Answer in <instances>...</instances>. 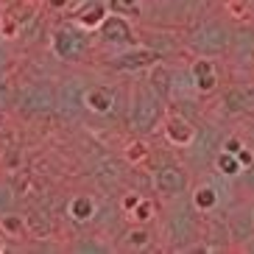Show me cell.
<instances>
[{"instance_id": "ffe728a7", "label": "cell", "mask_w": 254, "mask_h": 254, "mask_svg": "<svg viewBox=\"0 0 254 254\" xmlns=\"http://www.w3.org/2000/svg\"><path fill=\"white\" fill-rule=\"evenodd\" d=\"M212 168H215L221 176H226V179H235V176L240 173V168H243V165H240L238 154H229V151L221 148V151L215 154V159H212Z\"/></svg>"}, {"instance_id": "d6986e66", "label": "cell", "mask_w": 254, "mask_h": 254, "mask_svg": "<svg viewBox=\"0 0 254 254\" xmlns=\"http://www.w3.org/2000/svg\"><path fill=\"white\" fill-rule=\"evenodd\" d=\"M218 187L215 185H198L190 193V204H193L201 215H209V212H215V207H218Z\"/></svg>"}, {"instance_id": "7a4b0ae2", "label": "cell", "mask_w": 254, "mask_h": 254, "mask_svg": "<svg viewBox=\"0 0 254 254\" xmlns=\"http://www.w3.org/2000/svg\"><path fill=\"white\" fill-rule=\"evenodd\" d=\"M201 229H204L201 212L190 201H185V195L173 198L168 212H165V221H162L168 249L171 252H193L201 243Z\"/></svg>"}, {"instance_id": "6da1fadb", "label": "cell", "mask_w": 254, "mask_h": 254, "mask_svg": "<svg viewBox=\"0 0 254 254\" xmlns=\"http://www.w3.org/2000/svg\"><path fill=\"white\" fill-rule=\"evenodd\" d=\"M235 28L224 23L221 17H201L185 28L182 48L193 56H209V59H224L232 51Z\"/></svg>"}, {"instance_id": "8992f818", "label": "cell", "mask_w": 254, "mask_h": 254, "mask_svg": "<svg viewBox=\"0 0 254 254\" xmlns=\"http://www.w3.org/2000/svg\"><path fill=\"white\" fill-rule=\"evenodd\" d=\"M151 182H154V190L159 193V198H165V201L182 198L190 190L187 168L171 157H159L157 162L151 165Z\"/></svg>"}, {"instance_id": "4fadbf2b", "label": "cell", "mask_w": 254, "mask_h": 254, "mask_svg": "<svg viewBox=\"0 0 254 254\" xmlns=\"http://www.w3.org/2000/svg\"><path fill=\"white\" fill-rule=\"evenodd\" d=\"M137 42H142L145 48H151V51L157 53L162 62L185 51V48H182V37H176V34L168 31V28H148V31H142V34H137Z\"/></svg>"}, {"instance_id": "83f0119b", "label": "cell", "mask_w": 254, "mask_h": 254, "mask_svg": "<svg viewBox=\"0 0 254 254\" xmlns=\"http://www.w3.org/2000/svg\"><path fill=\"white\" fill-rule=\"evenodd\" d=\"M0 252H3V240H0Z\"/></svg>"}, {"instance_id": "44dd1931", "label": "cell", "mask_w": 254, "mask_h": 254, "mask_svg": "<svg viewBox=\"0 0 254 254\" xmlns=\"http://www.w3.org/2000/svg\"><path fill=\"white\" fill-rule=\"evenodd\" d=\"M123 157H126V165H131V168L145 162V159L151 157V148H148V142H145V137H134V140L128 142V148H126Z\"/></svg>"}, {"instance_id": "ac0fdd59", "label": "cell", "mask_w": 254, "mask_h": 254, "mask_svg": "<svg viewBox=\"0 0 254 254\" xmlns=\"http://www.w3.org/2000/svg\"><path fill=\"white\" fill-rule=\"evenodd\" d=\"M123 215H126L131 224H151V221H154V215H157V201H154L151 195L142 193V195H137V201L131 204Z\"/></svg>"}, {"instance_id": "cb8c5ba5", "label": "cell", "mask_w": 254, "mask_h": 254, "mask_svg": "<svg viewBox=\"0 0 254 254\" xmlns=\"http://www.w3.org/2000/svg\"><path fill=\"white\" fill-rule=\"evenodd\" d=\"M235 179H238V185L243 187V190H249V193L254 195V159L246 165V168H240V173L235 176Z\"/></svg>"}, {"instance_id": "52a82bcc", "label": "cell", "mask_w": 254, "mask_h": 254, "mask_svg": "<svg viewBox=\"0 0 254 254\" xmlns=\"http://www.w3.org/2000/svg\"><path fill=\"white\" fill-rule=\"evenodd\" d=\"M218 112L226 120L238 118H254V81L229 84L218 95Z\"/></svg>"}, {"instance_id": "ba28073f", "label": "cell", "mask_w": 254, "mask_h": 254, "mask_svg": "<svg viewBox=\"0 0 254 254\" xmlns=\"http://www.w3.org/2000/svg\"><path fill=\"white\" fill-rule=\"evenodd\" d=\"M92 37H98L101 45L118 48V51L120 48H128V45H137V31L131 25V20L126 14H115V11H109L101 20V25L92 31Z\"/></svg>"}, {"instance_id": "5bb4252c", "label": "cell", "mask_w": 254, "mask_h": 254, "mask_svg": "<svg viewBox=\"0 0 254 254\" xmlns=\"http://www.w3.org/2000/svg\"><path fill=\"white\" fill-rule=\"evenodd\" d=\"M148 87L154 92H157L159 98H162L165 104L171 106V101H173V87H176V73H173V67L168 64V62H157V64H151L148 70Z\"/></svg>"}, {"instance_id": "d4e9b609", "label": "cell", "mask_w": 254, "mask_h": 254, "mask_svg": "<svg viewBox=\"0 0 254 254\" xmlns=\"http://www.w3.org/2000/svg\"><path fill=\"white\" fill-rule=\"evenodd\" d=\"M238 252L254 254V232H252V235H249V238H246V240H243V243H240V246H238Z\"/></svg>"}, {"instance_id": "7c38bea8", "label": "cell", "mask_w": 254, "mask_h": 254, "mask_svg": "<svg viewBox=\"0 0 254 254\" xmlns=\"http://www.w3.org/2000/svg\"><path fill=\"white\" fill-rule=\"evenodd\" d=\"M81 106L92 115H101V118L115 115V109H118V90L109 87V84H90L81 92Z\"/></svg>"}, {"instance_id": "3957f363", "label": "cell", "mask_w": 254, "mask_h": 254, "mask_svg": "<svg viewBox=\"0 0 254 254\" xmlns=\"http://www.w3.org/2000/svg\"><path fill=\"white\" fill-rule=\"evenodd\" d=\"M168 112V104L148 87V81H137L131 87V98H128L126 109V123L128 131L134 137H145L148 140L154 131H159L162 118Z\"/></svg>"}, {"instance_id": "603a6c76", "label": "cell", "mask_w": 254, "mask_h": 254, "mask_svg": "<svg viewBox=\"0 0 254 254\" xmlns=\"http://www.w3.org/2000/svg\"><path fill=\"white\" fill-rule=\"evenodd\" d=\"M106 6H109V11H115V14L140 17V0H109Z\"/></svg>"}, {"instance_id": "9a60e30c", "label": "cell", "mask_w": 254, "mask_h": 254, "mask_svg": "<svg viewBox=\"0 0 254 254\" xmlns=\"http://www.w3.org/2000/svg\"><path fill=\"white\" fill-rule=\"evenodd\" d=\"M106 14H109V6H106L104 0H84L81 6L75 8V14H70V20L87 31H95Z\"/></svg>"}, {"instance_id": "9c48e42d", "label": "cell", "mask_w": 254, "mask_h": 254, "mask_svg": "<svg viewBox=\"0 0 254 254\" xmlns=\"http://www.w3.org/2000/svg\"><path fill=\"white\" fill-rule=\"evenodd\" d=\"M157 62H162L157 53L151 51V48H145L142 42H137V45L120 48L115 56H109L106 59V67L115 70V73H145Z\"/></svg>"}, {"instance_id": "2e32d148", "label": "cell", "mask_w": 254, "mask_h": 254, "mask_svg": "<svg viewBox=\"0 0 254 254\" xmlns=\"http://www.w3.org/2000/svg\"><path fill=\"white\" fill-rule=\"evenodd\" d=\"M98 209H101L98 207V198L90 193H78L67 201V215L73 224H90V221H95Z\"/></svg>"}, {"instance_id": "30bf717a", "label": "cell", "mask_w": 254, "mask_h": 254, "mask_svg": "<svg viewBox=\"0 0 254 254\" xmlns=\"http://www.w3.org/2000/svg\"><path fill=\"white\" fill-rule=\"evenodd\" d=\"M159 128H162V137L171 148H187L193 142L195 131H198V126L185 112H179V109H168Z\"/></svg>"}, {"instance_id": "7402d4cb", "label": "cell", "mask_w": 254, "mask_h": 254, "mask_svg": "<svg viewBox=\"0 0 254 254\" xmlns=\"http://www.w3.org/2000/svg\"><path fill=\"white\" fill-rule=\"evenodd\" d=\"M115 246H109V243H104V240H98L95 235H84V238H78V243H73L70 246V252H112Z\"/></svg>"}, {"instance_id": "e0dca14e", "label": "cell", "mask_w": 254, "mask_h": 254, "mask_svg": "<svg viewBox=\"0 0 254 254\" xmlns=\"http://www.w3.org/2000/svg\"><path fill=\"white\" fill-rule=\"evenodd\" d=\"M154 243V232L148 229V224H131L123 232V249H131V252H145Z\"/></svg>"}, {"instance_id": "484cf974", "label": "cell", "mask_w": 254, "mask_h": 254, "mask_svg": "<svg viewBox=\"0 0 254 254\" xmlns=\"http://www.w3.org/2000/svg\"><path fill=\"white\" fill-rule=\"evenodd\" d=\"M45 3H48V8H64L67 0H45Z\"/></svg>"}, {"instance_id": "5b68a950", "label": "cell", "mask_w": 254, "mask_h": 254, "mask_svg": "<svg viewBox=\"0 0 254 254\" xmlns=\"http://www.w3.org/2000/svg\"><path fill=\"white\" fill-rule=\"evenodd\" d=\"M11 104L25 118H42V115H53L59 109V92L48 81H28L14 92Z\"/></svg>"}, {"instance_id": "4316f807", "label": "cell", "mask_w": 254, "mask_h": 254, "mask_svg": "<svg viewBox=\"0 0 254 254\" xmlns=\"http://www.w3.org/2000/svg\"><path fill=\"white\" fill-rule=\"evenodd\" d=\"M11 3H14V0H0V6H11Z\"/></svg>"}, {"instance_id": "277c9868", "label": "cell", "mask_w": 254, "mask_h": 254, "mask_svg": "<svg viewBox=\"0 0 254 254\" xmlns=\"http://www.w3.org/2000/svg\"><path fill=\"white\" fill-rule=\"evenodd\" d=\"M51 51L59 62H87V56L92 53V31L81 28L73 20H62L59 25H53L51 31Z\"/></svg>"}, {"instance_id": "8fae6325", "label": "cell", "mask_w": 254, "mask_h": 254, "mask_svg": "<svg viewBox=\"0 0 254 254\" xmlns=\"http://www.w3.org/2000/svg\"><path fill=\"white\" fill-rule=\"evenodd\" d=\"M187 78L198 95H212L221 90V73H218L215 59H209V56H195L187 64Z\"/></svg>"}]
</instances>
